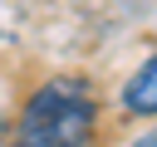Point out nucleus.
<instances>
[{
	"label": "nucleus",
	"mask_w": 157,
	"mask_h": 147,
	"mask_svg": "<svg viewBox=\"0 0 157 147\" xmlns=\"http://www.w3.org/2000/svg\"><path fill=\"white\" fill-rule=\"evenodd\" d=\"M128 147H157V127H147V132H137Z\"/></svg>",
	"instance_id": "nucleus-3"
},
{
	"label": "nucleus",
	"mask_w": 157,
	"mask_h": 147,
	"mask_svg": "<svg viewBox=\"0 0 157 147\" xmlns=\"http://www.w3.org/2000/svg\"><path fill=\"white\" fill-rule=\"evenodd\" d=\"M0 147H5V123H0Z\"/></svg>",
	"instance_id": "nucleus-4"
},
{
	"label": "nucleus",
	"mask_w": 157,
	"mask_h": 147,
	"mask_svg": "<svg viewBox=\"0 0 157 147\" xmlns=\"http://www.w3.org/2000/svg\"><path fill=\"white\" fill-rule=\"evenodd\" d=\"M118 113L128 118V123H147V118H157V49L118 83Z\"/></svg>",
	"instance_id": "nucleus-2"
},
{
	"label": "nucleus",
	"mask_w": 157,
	"mask_h": 147,
	"mask_svg": "<svg viewBox=\"0 0 157 147\" xmlns=\"http://www.w3.org/2000/svg\"><path fill=\"white\" fill-rule=\"evenodd\" d=\"M98 123H103L98 88L78 74H54L20 103L5 147H93Z\"/></svg>",
	"instance_id": "nucleus-1"
}]
</instances>
